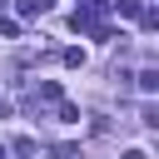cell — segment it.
<instances>
[{"label": "cell", "mask_w": 159, "mask_h": 159, "mask_svg": "<svg viewBox=\"0 0 159 159\" xmlns=\"http://www.w3.org/2000/svg\"><path fill=\"white\" fill-rule=\"evenodd\" d=\"M139 89H144V94H154V89H159V70H154V65H149V70H139Z\"/></svg>", "instance_id": "1"}, {"label": "cell", "mask_w": 159, "mask_h": 159, "mask_svg": "<svg viewBox=\"0 0 159 159\" xmlns=\"http://www.w3.org/2000/svg\"><path fill=\"white\" fill-rule=\"evenodd\" d=\"M55 0H20V15H45Z\"/></svg>", "instance_id": "2"}, {"label": "cell", "mask_w": 159, "mask_h": 159, "mask_svg": "<svg viewBox=\"0 0 159 159\" xmlns=\"http://www.w3.org/2000/svg\"><path fill=\"white\" fill-rule=\"evenodd\" d=\"M124 159H149V154H144V149H129V154H124Z\"/></svg>", "instance_id": "3"}]
</instances>
